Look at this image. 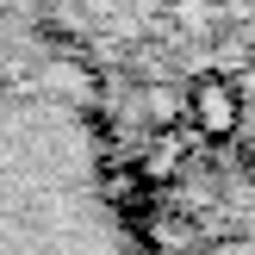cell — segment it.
I'll return each mask as SVG.
<instances>
[{
	"label": "cell",
	"mask_w": 255,
	"mask_h": 255,
	"mask_svg": "<svg viewBox=\"0 0 255 255\" xmlns=\"http://www.w3.org/2000/svg\"><path fill=\"white\" fill-rule=\"evenodd\" d=\"M143 119H149V131H174V125L187 119V94H174V87H143Z\"/></svg>",
	"instance_id": "3"
},
{
	"label": "cell",
	"mask_w": 255,
	"mask_h": 255,
	"mask_svg": "<svg viewBox=\"0 0 255 255\" xmlns=\"http://www.w3.org/2000/svg\"><path fill=\"white\" fill-rule=\"evenodd\" d=\"M0 255H106V249L87 243V218H75V206L0 181Z\"/></svg>",
	"instance_id": "1"
},
{
	"label": "cell",
	"mask_w": 255,
	"mask_h": 255,
	"mask_svg": "<svg viewBox=\"0 0 255 255\" xmlns=\"http://www.w3.org/2000/svg\"><path fill=\"white\" fill-rule=\"evenodd\" d=\"M187 125H193L199 137H212V143L237 137V125H243V87H237L231 75H199V81L187 87Z\"/></svg>",
	"instance_id": "2"
}]
</instances>
